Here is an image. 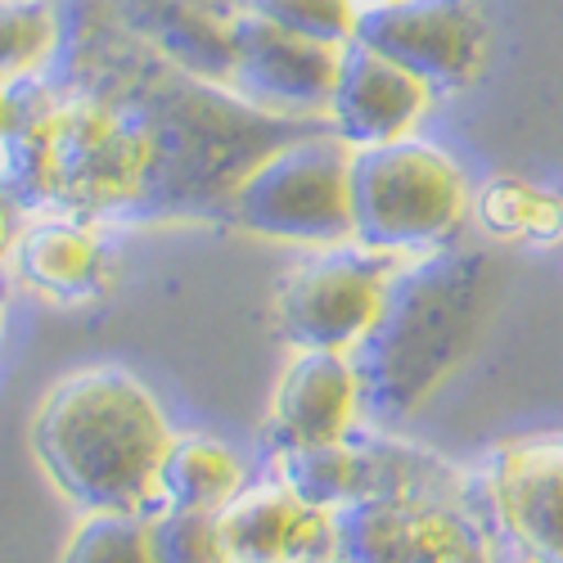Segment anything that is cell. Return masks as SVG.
Segmentation results:
<instances>
[{"mask_svg": "<svg viewBox=\"0 0 563 563\" xmlns=\"http://www.w3.org/2000/svg\"><path fill=\"white\" fill-rule=\"evenodd\" d=\"M352 41L415 73L433 96H455L483 77L492 23L478 0H388L361 10Z\"/></svg>", "mask_w": 563, "mask_h": 563, "instance_id": "cell-10", "label": "cell"}, {"mask_svg": "<svg viewBox=\"0 0 563 563\" xmlns=\"http://www.w3.org/2000/svg\"><path fill=\"white\" fill-rule=\"evenodd\" d=\"M429 104H433V90L415 73H406L401 64L352 41L343 45L324 122L352 150H369V145H388V140L415 135Z\"/></svg>", "mask_w": 563, "mask_h": 563, "instance_id": "cell-13", "label": "cell"}, {"mask_svg": "<svg viewBox=\"0 0 563 563\" xmlns=\"http://www.w3.org/2000/svg\"><path fill=\"white\" fill-rule=\"evenodd\" d=\"M464 492L496 554L563 563V433L496 442L468 468Z\"/></svg>", "mask_w": 563, "mask_h": 563, "instance_id": "cell-7", "label": "cell"}, {"mask_svg": "<svg viewBox=\"0 0 563 563\" xmlns=\"http://www.w3.org/2000/svg\"><path fill=\"white\" fill-rule=\"evenodd\" d=\"M234 14H253L285 32L324 41V45H352L356 36V0H240Z\"/></svg>", "mask_w": 563, "mask_h": 563, "instance_id": "cell-21", "label": "cell"}, {"mask_svg": "<svg viewBox=\"0 0 563 563\" xmlns=\"http://www.w3.org/2000/svg\"><path fill=\"white\" fill-rule=\"evenodd\" d=\"M14 275L36 294L51 298H86L104 279V234L100 221L81 217H36L14 240Z\"/></svg>", "mask_w": 563, "mask_h": 563, "instance_id": "cell-16", "label": "cell"}, {"mask_svg": "<svg viewBox=\"0 0 563 563\" xmlns=\"http://www.w3.org/2000/svg\"><path fill=\"white\" fill-rule=\"evenodd\" d=\"M361 424V379L352 352H298L275 384L262 451L339 442Z\"/></svg>", "mask_w": 563, "mask_h": 563, "instance_id": "cell-12", "label": "cell"}, {"mask_svg": "<svg viewBox=\"0 0 563 563\" xmlns=\"http://www.w3.org/2000/svg\"><path fill=\"white\" fill-rule=\"evenodd\" d=\"M225 563H298L334 554V514L298 500L275 474L217 509Z\"/></svg>", "mask_w": 563, "mask_h": 563, "instance_id": "cell-14", "label": "cell"}, {"mask_svg": "<svg viewBox=\"0 0 563 563\" xmlns=\"http://www.w3.org/2000/svg\"><path fill=\"white\" fill-rule=\"evenodd\" d=\"M249 487L244 460L208 433H180L167 442L158 464V500L163 509H199L217 514Z\"/></svg>", "mask_w": 563, "mask_h": 563, "instance_id": "cell-17", "label": "cell"}, {"mask_svg": "<svg viewBox=\"0 0 563 563\" xmlns=\"http://www.w3.org/2000/svg\"><path fill=\"white\" fill-rule=\"evenodd\" d=\"M59 0H0V81L36 77L59 55Z\"/></svg>", "mask_w": 563, "mask_h": 563, "instance_id": "cell-18", "label": "cell"}, {"mask_svg": "<svg viewBox=\"0 0 563 563\" xmlns=\"http://www.w3.org/2000/svg\"><path fill=\"white\" fill-rule=\"evenodd\" d=\"M10 118H14V96H10V86L0 81V140H5V131H10Z\"/></svg>", "mask_w": 563, "mask_h": 563, "instance_id": "cell-24", "label": "cell"}, {"mask_svg": "<svg viewBox=\"0 0 563 563\" xmlns=\"http://www.w3.org/2000/svg\"><path fill=\"white\" fill-rule=\"evenodd\" d=\"M478 221L500 240L550 244L563 234V203L523 180H492L478 195Z\"/></svg>", "mask_w": 563, "mask_h": 563, "instance_id": "cell-19", "label": "cell"}, {"mask_svg": "<svg viewBox=\"0 0 563 563\" xmlns=\"http://www.w3.org/2000/svg\"><path fill=\"white\" fill-rule=\"evenodd\" d=\"M19 208L5 199V190H0V262H5L14 253V240H19V225H14Z\"/></svg>", "mask_w": 563, "mask_h": 563, "instance_id": "cell-23", "label": "cell"}, {"mask_svg": "<svg viewBox=\"0 0 563 563\" xmlns=\"http://www.w3.org/2000/svg\"><path fill=\"white\" fill-rule=\"evenodd\" d=\"M199 5H212V10H225V14H234V10H240V0H199Z\"/></svg>", "mask_w": 563, "mask_h": 563, "instance_id": "cell-25", "label": "cell"}, {"mask_svg": "<svg viewBox=\"0 0 563 563\" xmlns=\"http://www.w3.org/2000/svg\"><path fill=\"white\" fill-rule=\"evenodd\" d=\"M0 324H5V279H0Z\"/></svg>", "mask_w": 563, "mask_h": 563, "instance_id": "cell-27", "label": "cell"}, {"mask_svg": "<svg viewBox=\"0 0 563 563\" xmlns=\"http://www.w3.org/2000/svg\"><path fill=\"white\" fill-rule=\"evenodd\" d=\"M347 199L352 244L397 262L451 249L474 203L464 167L424 135L352 150Z\"/></svg>", "mask_w": 563, "mask_h": 563, "instance_id": "cell-5", "label": "cell"}, {"mask_svg": "<svg viewBox=\"0 0 563 563\" xmlns=\"http://www.w3.org/2000/svg\"><path fill=\"white\" fill-rule=\"evenodd\" d=\"M500 266L483 249H438L393 266L384 307L352 347L361 419L393 429L468 361L496 311Z\"/></svg>", "mask_w": 563, "mask_h": 563, "instance_id": "cell-3", "label": "cell"}, {"mask_svg": "<svg viewBox=\"0 0 563 563\" xmlns=\"http://www.w3.org/2000/svg\"><path fill=\"white\" fill-rule=\"evenodd\" d=\"M14 118L0 140V190L32 217L131 221L150 172L140 122L90 86L36 73L10 86Z\"/></svg>", "mask_w": 563, "mask_h": 563, "instance_id": "cell-2", "label": "cell"}, {"mask_svg": "<svg viewBox=\"0 0 563 563\" xmlns=\"http://www.w3.org/2000/svg\"><path fill=\"white\" fill-rule=\"evenodd\" d=\"M397 257L347 249H320L285 271L275 285V330L298 352H352L384 307Z\"/></svg>", "mask_w": 563, "mask_h": 563, "instance_id": "cell-9", "label": "cell"}, {"mask_svg": "<svg viewBox=\"0 0 563 563\" xmlns=\"http://www.w3.org/2000/svg\"><path fill=\"white\" fill-rule=\"evenodd\" d=\"M468 487V468H464ZM339 563H496L492 537L468 505L455 496H388L361 500L334 514Z\"/></svg>", "mask_w": 563, "mask_h": 563, "instance_id": "cell-8", "label": "cell"}, {"mask_svg": "<svg viewBox=\"0 0 563 563\" xmlns=\"http://www.w3.org/2000/svg\"><path fill=\"white\" fill-rule=\"evenodd\" d=\"M109 10L135 41H145L172 68L230 86L234 14L199 5V0H109Z\"/></svg>", "mask_w": 563, "mask_h": 563, "instance_id": "cell-15", "label": "cell"}, {"mask_svg": "<svg viewBox=\"0 0 563 563\" xmlns=\"http://www.w3.org/2000/svg\"><path fill=\"white\" fill-rule=\"evenodd\" d=\"M167 442L163 406L122 365H86L59 379L32 424L41 468L81 514H163L158 464Z\"/></svg>", "mask_w": 563, "mask_h": 563, "instance_id": "cell-4", "label": "cell"}, {"mask_svg": "<svg viewBox=\"0 0 563 563\" xmlns=\"http://www.w3.org/2000/svg\"><path fill=\"white\" fill-rule=\"evenodd\" d=\"M352 145L330 122L279 145L262 158L234 190L225 225L262 234L279 244L347 249L352 244V199H347Z\"/></svg>", "mask_w": 563, "mask_h": 563, "instance_id": "cell-6", "label": "cell"}, {"mask_svg": "<svg viewBox=\"0 0 563 563\" xmlns=\"http://www.w3.org/2000/svg\"><path fill=\"white\" fill-rule=\"evenodd\" d=\"M339 59H343V45H324V41L285 32L253 14H234L230 90L275 118L324 122Z\"/></svg>", "mask_w": 563, "mask_h": 563, "instance_id": "cell-11", "label": "cell"}, {"mask_svg": "<svg viewBox=\"0 0 563 563\" xmlns=\"http://www.w3.org/2000/svg\"><path fill=\"white\" fill-rule=\"evenodd\" d=\"M374 5H388V0H356V10H374Z\"/></svg>", "mask_w": 563, "mask_h": 563, "instance_id": "cell-26", "label": "cell"}, {"mask_svg": "<svg viewBox=\"0 0 563 563\" xmlns=\"http://www.w3.org/2000/svg\"><path fill=\"white\" fill-rule=\"evenodd\" d=\"M150 550L154 563H225L217 514L199 509H163L150 519Z\"/></svg>", "mask_w": 563, "mask_h": 563, "instance_id": "cell-22", "label": "cell"}, {"mask_svg": "<svg viewBox=\"0 0 563 563\" xmlns=\"http://www.w3.org/2000/svg\"><path fill=\"white\" fill-rule=\"evenodd\" d=\"M298 563H339L334 554H324V559H298Z\"/></svg>", "mask_w": 563, "mask_h": 563, "instance_id": "cell-28", "label": "cell"}, {"mask_svg": "<svg viewBox=\"0 0 563 563\" xmlns=\"http://www.w3.org/2000/svg\"><path fill=\"white\" fill-rule=\"evenodd\" d=\"M59 563H154L150 519L135 509H100L81 514Z\"/></svg>", "mask_w": 563, "mask_h": 563, "instance_id": "cell-20", "label": "cell"}, {"mask_svg": "<svg viewBox=\"0 0 563 563\" xmlns=\"http://www.w3.org/2000/svg\"><path fill=\"white\" fill-rule=\"evenodd\" d=\"M59 55L45 73L118 100L150 140V172L131 225L225 221L234 190L262 158L324 126L275 118L230 86L172 68L113 19L109 0H59Z\"/></svg>", "mask_w": 563, "mask_h": 563, "instance_id": "cell-1", "label": "cell"}]
</instances>
